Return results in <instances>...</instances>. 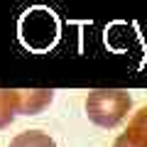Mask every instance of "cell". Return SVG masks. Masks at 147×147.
I'll list each match as a JSON object with an SVG mask.
<instances>
[{"mask_svg":"<svg viewBox=\"0 0 147 147\" xmlns=\"http://www.w3.org/2000/svg\"><path fill=\"white\" fill-rule=\"evenodd\" d=\"M52 103V91H20V113L34 115Z\"/></svg>","mask_w":147,"mask_h":147,"instance_id":"3957f363","label":"cell"},{"mask_svg":"<svg viewBox=\"0 0 147 147\" xmlns=\"http://www.w3.org/2000/svg\"><path fill=\"white\" fill-rule=\"evenodd\" d=\"M132 98L125 91H93L86 98V115L98 127H115L130 113Z\"/></svg>","mask_w":147,"mask_h":147,"instance_id":"6da1fadb","label":"cell"},{"mask_svg":"<svg viewBox=\"0 0 147 147\" xmlns=\"http://www.w3.org/2000/svg\"><path fill=\"white\" fill-rule=\"evenodd\" d=\"M15 113H20V91H0V127L10 125Z\"/></svg>","mask_w":147,"mask_h":147,"instance_id":"5b68a950","label":"cell"},{"mask_svg":"<svg viewBox=\"0 0 147 147\" xmlns=\"http://www.w3.org/2000/svg\"><path fill=\"white\" fill-rule=\"evenodd\" d=\"M113 147H147V105L130 118L125 132L118 135Z\"/></svg>","mask_w":147,"mask_h":147,"instance_id":"7a4b0ae2","label":"cell"},{"mask_svg":"<svg viewBox=\"0 0 147 147\" xmlns=\"http://www.w3.org/2000/svg\"><path fill=\"white\" fill-rule=\"evenodd\" d=\"M10 147H57V142L42 130H25L17 137H12Z\"/></svg>","mask_w":147,"mask_h":147,"instance_id":"277c9868","label":"cell"}]
</instances>
